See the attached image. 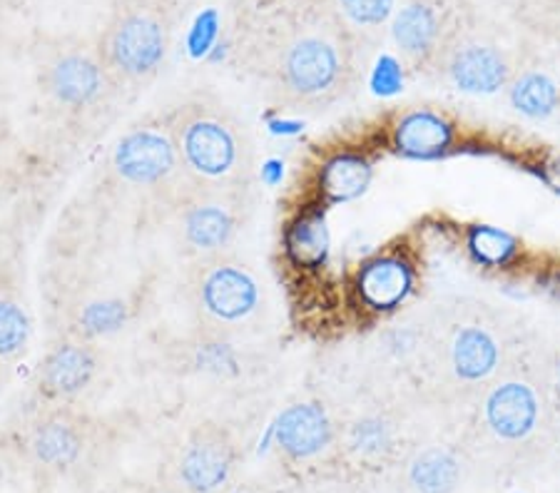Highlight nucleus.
<instances>
[{
  "label": "nucleus",
  "instance_id": "nucleus-1",
  "mask_svg": "<svg viewBox=\"0 0 560 493\" xmlns=\"http://www.w3.org/2000/svg\"><path fill=\"white\" fill-rule=\"evenodd\" d=\"M269 101L279 110H324L357 80L359 45L324 11L312 13L255 50Z\"/></svg>",
  "mask_w": 560,
  "mask_h": 493
},
{
  "label": "nucleus",
  "instance_id": "nucleus-2",
  "mask_svg": "<svg viewBox=\"0 0 560 493\" xmlns=\"http://www.w3.org/2000/svg\"><path fill=\"white\" fill-rule=\"evenodd\" d=\"M173 140L179 177L197 187H252L257 152L247 125L220 97L185 95L160 115Z\"/></svg>",
  "mask_w": 560,
  "mask_h": 493
},
{
  "label": "nucleus",
  "instance_id": "nucleus-3",
  "mask_svg": "<svg viewBox=\"0 0 560 493\" xmlns=\"http://www.w3.org/2000/svg\"><path fill=\"white\" fill-rule=\"evenodd\" d=\"M35 87L48 118L72 134L105 128L125 97L103 62L95 38L43 35L33 48Z\"/></svg>",
  "mask_w": 560,
  "mask_h": 493
},
{
  "label": "nucleus",
  "instance_id": "nucleus-4",
  "mask_svg": "<svg viewBox=\"0 0 560 493\" xmlns=\"http://www.w3.org/2000/svg\"><path fill=\"white\" fill-rule=\"evenodd\" d=\"M183 15L185 0H115L95 45L125 95H138L160 78Z\"/></svg>",
  "mask_w": 560,
  "mask_h": 493
},
{
  "label": "nucleus",
  "instance_id": "nucleus-5",
  "mask_svg": "<svg viewBox=\"0 0 560 493\" xmlns=\"http://www.w3.org/2000/svg\"><path fill=\"white\" fill-rule=\"evenodd\" d=\"M183 294L195 331L214 342L240 339L265 312V286L237 253L189 259Z\"/></svg>",
  "mask_w": 560,
  "mask_h": 493
},
{
  "label": "nucleus",
  "instance_id": "nucleus-6",
  "mask_svg": "<svg viewBox=\"0 0 560 493\" xmlns=\"http://www.w3.org/2000/svg\"><path fill=\"white\" fill-rule=\"evenodd\" d=\"M173 239L189 259L234 253L255 210L252 187L179 185L165 202Z\"/></svg>",
  "mask_w": 560,
  "mask_h": 493
},
{
  "label": "nucleus",
  "instance_id": "nucleus-7",
  "mask_svg": "<svg viewBox=\"0 0 560 493\" xmlns=\"http://www.w3.org/2000/svg\"><path fill=\"white\" fill-rule=\"evenodd\" d=\"M101 438L103 424L78 403H40L25 421L21 446L35 477L60 481L85 469Z\"/></svg>",
  "mask_w": 560,
  "mask_h": 493
},
{
  "label": "nucleus",
  "instance_id": "nucleus-8",
  "mask_svg": "<svg viewBox=\"0 0 560 493\" xmlns=\"http://www.w3.org/2000/svg\"><path fill=\"white\" fill-rule=\"evenodd\" d=\"M107 173L125 192L152 197L162 204L183 185L173 140L160 118L135 122L115 140Z\"/></svg>",
  "mask_w": 560,
  "mask_h": 493
},
{
  "label": "nucleus",
  "instance_id": "nucleus-9",
  "mask_svg": "<svg viewBox=\"0 0 560 493\" xmlns=\"http://www.w3.org/2000/svg\"><path fill=\"white\" fill-rule=\"evenodd\" d=\"M101 344L75 331L58 329L33 372L40 403H78L103 379Z\"/></svg>",
  "mask_w": 560,
  "mask_h": 493
},
{
  "label": "nucleus",
  "instance_id": "nucleus-10",
  "mask_svg": "<svg viewBox=\"0 0 560 493\" xmlns=\"http://www.w3.org/2000/svg\"><path fill=\"white\" fill-rule=\"evenodd\" d=\"M240 459L237 438L220 421H200L179 446L175 459L177 489L185 493H214L230 481Z\"/></svg>",
  "mask_w": 560,
  "mask_h": 493
},
{
  "label": "nucleus",
  "instance_id": "nucleus-11",
  "mask_svg": "<svg viewBox=\"0 0 560 493\" xmlns=\"http://www.w3.org/2000/svg\"><path fill=\"white\" fill-rule=\"evenodd\" d=\"M419 284V267L406 249H382L364 262H359L351 274V294L364 312L374 317L394 314L413 297Z\"/></svg>",
  "mask_w": 560,
  "mask_h": 493
},
{
  "label": "nucleus",
  "instance_id": "nucleus-12",
  "mask_svg": "<svg viewBox=\"0 0 560 493\" xmlns=\"http://www.w3.org/2000/svg\"><path fill=\"white\" fill-rule=\"evenodd\" d=\"M458 130L448 115L431 107H411L388 122L386 142L394 155L431 163L454 152Z\"/></svg>",
  "mask_w": 560,
  "mask_h": 493
},
{
  "label": "nucleus",
  "instance_id": "nucleus-13",
  "mask_svg": "<svg viewBox=\"0 0 560 493\" xmlns=\"http://www.w3.org/2000/svg\"><path fill=\"white\" fill-rule=\"evenodd\" d=\"M132 300L128 292L105 290L103 286H83L75 290L62 302V327L75 334L101 342L103 337H110L128 325L132 317Z\"/></svg>",
  "mask_w": 560,
  "mask_h": 493
},
{
  "label": "nucleus",
  "instance_id": "nucleus-14",
  "mask_svg": "<svg viewBox=\"0 0 560 493\" xmlns=\"http://www.w3.org/2000/svg\"><path fill=\"white\" fill-rule=\"evenodd\" d=\"M319 8L322 0H230L234 38L257 50Z\"/></svg>",
  "mask_w": 560,
  "mask_h": 493
},
{
  "label": "nucleus",
  "instance_id": "nucleus-15",
  "mask_svg": "<svg viewBox=\"0 0 560 493\" xmlns=\"http://www.w3.org/2000/svg\"><path fill=\"white\" fill-rule=\"evenodd\" d=\"M334 426L327 409L316 401L287 407L275 424V442L287 456L302 461L319 456L331 444Z\"/></svg>",
  "mask_w": 560,
  "mask_h": 493
},
{
  "label": "nucleus",
  "instance_id": "nucleus-16",
  "mask_svg": "<svg viewBox=\"0 0 560 493\" xmlns=\"http://www.w3.org/2000/svg\"><path fill=\"white\" fill-rule=\"evenodd\" d=\"M374 179V160L361 150H334L316 169V202L324 208L351 202L369 190Z\"/></svg>",
  "mask_w": 560,
  "mask_h": 493
},
{
  "label": "nucleus",
  "instance_id": "nucleus-17",
  "mask_svg": "<svg viewBox=\"0 0 560 493\" xmlns=\"http://www.w3.org/2000/svg\"><path fill=\"white\" fill-rule=\"evenodd\" d=\"M33 314L25 300L21 274L0 280V382H5L28 354Z\"/></svg>",
  "mask_w": 560,
  "mask_h": 493
},
{
  "label": "nucleus",
  "instance_id": "nucleus-18",
  "mask_svg": "<svg viewBox=\"0 0 560 493\" xmlns=\"http://www.w3.org/2000/svg\"><path fill=\"white\" fill-rule=\"evenodd\" d=\"M282 247L289 265L302 272H316L327 265L331 249L327 208L322 202H312L296 210L284 222Z\"/></svg>",
  "mask_w": 560,
  "mask_h": 493
},
{
  "label": "nucleus",
  "instance_id": "nucleus-19",
  "mask_svg": "<svg viewBox=\"0 0 560 493\" xmlns=\"http://www.w3.org/2000/svg\"><path fill=\"white\" fill-rule=\"evenodd\" d=\"M540 403L536 391L526 382H503L493 387L486 399L483 414L486 424L491 426L495 436L505 442H518L526 438L538 424Z\"/></svg>",
  "mask_w": 560,
  "mask_h": 493
},
{
  "label": "nucleus",
  "instance_id": "nucleus-20",
  "mask_svg": "<svg viewBox=\"0 0 560 493\" xmlns=\"http://www.w3.org/2000/svg\"><path fill=\"white\" fill-rule=\"evenodd\" d=\"M399 56L411 66H423L441 40V17L429 0H409L394 13L388 25Z\"/></svg>",
  "mask_w": 560,
  "mask_h": 493
},
{
  "label": "nucleus",
  "instance_id": "nucleus-21",
  "mask_svg": "<svg viewBox=\"0 0 560 493\" xmlns=\"http://www.w3.org/2000/svg\"><path fill=\"white\" fill-rule=\"evenodd\" d=\"M448 80L468 95H493L509 83V62L491 45H466L448 60Z\"/></svg>",
  "mask_w": 560,
  "mask_h": 493
},
{
  "label": "nucleus",
  "instance_id": "nucleus-22",
  "mask_svg": "<svg viewBox=\"0 0 560 493\" xmlns=\"http://www.w3.org/2000/svg\"><path fill=\"white\" fill-rule=\"evenodd\" d=\"M322 5L359 48L382 38L396 13V0H322Z\"/></svg>",
  "mask_w": 560,
  "mask_h": 493
},
{
  "label": "nucleus",
  "instance_id": "nucleus-23",
  "mask_svg": "<svg viewBox=\"0 0 560 493\" xmlns=\"http://www.w3.org/2000/svg\"><path fill=\"white\" fill-rule=\"evenodd\" d=\"M501 349L495 337L483 327H464L456 331L448 349L451 369L460 382H483L499 366Z\"/></svg>",
  "mask_w": 560,
  "mask_h": 493
},
{
  "label": "nucleus",
  "instance_id": "nucleus-24",
  "mask_svg": "<svg viewBox=\"0 0 560 493\" xmlns=\"http://www.w3.org/2000/svg\"><path fill=\"white\" fill-rule=\"evenodd\" d=\"M466 255L481 269H511L523 255V242L513 232L489 222H474L464 232Z\"/></svg>",
  "mask_w": 560,
  "mask_h": 493
},
{
  "label": "nucleus",
  "instance_id": "nucleus-25",
  "mask_svg": "<svg viewBox=\"0 0 560 493\" xmlns=\"http://www.w3.org/2000/svg\"><path fill=\"white\" fill-rule=\"evenodd\" d=\"M511 107L528 120H548L560 107V87L546 70H528L511 83Z\"/></svg>",
  "mask_w": 560,
  "mask_h": 493
},
{
  "label": "nucleus",
  "instance_id": "nucleus-26",
  "mask_svg": "<svg viewBox=\"0 0 560 493\" xmlns=\"http://www.w3.org/2000/svg\"><path fill=\"white\" fill-rule=\"evenodd\" d=\"M460 477V466L444 448H427L409 466V481L419 493H451Z\"/></svg>",
  "mask_w": 560,
  "mask_h": 493
},
{
  "label": "nucleus",
  "instance_id": "nucleus-27",
  "mask_svg": "<svg viewBox=\"0 0 560 493\" xmlns=\"http://www.w3.org/2000/svg\"><path fill=\"white\" fill-rule=\"evenodd\" d=\"M392 444H394V429L384 416L369 414V416L357 419L354 424L349 426L351 451L359 456H366V459L388 454Z\"/></svg>",
  "mask_w": 560,
  "mask_h": 493
},
{
  "label": "nucleus",
  "instance_id": "nucleus-28",
  "mask_svg": "<svg viewBox=\"0 0 560 493\" xmlns=\"http://www.w3.org/2000/svg\"><path fill=\"white\" fill-rule=\"evenodd\" d=\"M21 274V262H18V245L8 232L0 227V280L5 277Z\"/></svg>",
  "mask_w": 560,
  "mask_h": 493
},
{
  "label": "nucleus",
  "instance_id": "nucleus-29",
  "mask_svg": "<svg viewBox=\"0 0 560 493\" xmlns=\"http://www.w3.org/2000/svg\"><path fill=\"white\" fill-rule=\"evenodd\" d=\"M374 83L382 85L378 90H388V93H394V90H399L404 83V70H401V60L396 58H384L378 62V70L374 75Z\"/></svg>",
  "mask_w": 560,
  "mask_h": 493
},
{
  "label": "nucleus",
  "instance_id": "nucleus-30",
  "mask_svg": "<svg viewBox=\"0 0 560 493\" xmlns=\"http://www.w3.org/2000/svg\"><path fill=\"white\" fill-rule=\"evenodd\" d=\"M544 179L550 187H553V190L560 192V157H556V163L544 167Z\"/></svg>",
  "mask_w": 560,
  "mask_h": 493
},
{
  "label": "nucleus",
  "instance_id": "nucleus-31",
  "mask_svg": "<svg viewBox=\"0 0 560 493\" xmlns=\"http://www.w3.org/2000/svg\"><path fill=\"white\" fill-rule=\"evenodd\" d=\"M8 473H11V459H8V454L0 448V491H3V486H5Z\"/></svg>",
  "mask_w": 560,
  "mask_h": 493
},
{
  "label": "nucleus",
  "instance_id": "nucleus-32",
  "mask_svg": "<svg viewBox=\"0 0 560 493\" xmlns=\"http://www.w3.org/2000/svg\"><path fill=\"white\" fill-rule=\"evenodd\" d=\"M155 493H185V491L175 486V489H160V491H155Z\"/></svg>",
  "mask_w": 560,
  "mask_h": 493
},
{
  "label": "nucleus",
  "instance_id": "nucleus-33",
  "mask_svg": "<svg viewBox=\"0 0 560 493\" xmlns=\"http://www.w3.org/2000/svg\"><path fill=\"white\" fill-rule=\"evenodd\" d=\"M558 376H560V366H558Z\"/></svg>",
  "mask_w": 560,
  "mask_h": 493
}]
</instances>
